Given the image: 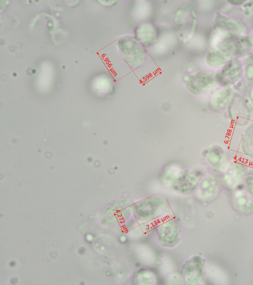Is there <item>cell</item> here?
<instances>
[{
    "instance_id": "cell-17",
    "label": "cell",
    "mask_w": 253,
    "mask_h": 285,
    "mask_svg": "<svg viewBox=\"0 0 253 285\" xmlns=\"http://www.w3.org/2000/svg\"><path fill=\"white\" fill-rule=\"evenodd\" d=\"M229 87H222L215 91L210 100V106L214 111H221L228 107L233 95Z\"/></svg>"
},
{
    "instance_id": "cell-16",
    "label": "cell",
    "mask_w": 253,
    "mask_h": 285,
    "mask_svg": "<svg viewBox=\"0 0 253 285\" xmlns=\"http://www.w3.org/2000/svg\"><path fill=\"white\" fill-rule=\"evenodd\" d=\"M134 37L144 47H150L157 41V29L153 24L143 22L135 28Z\"/></svg>"
},
{
    "instance_id": "cell-18",
    "label": "cell",
    "mask_w": 253,
    "mask_h": 285,
    "mask_svg": "<svg viewBox=\"0 0 253 285\" xmlns=\"http://www.w3.org/2000/svg\"><path fill=\"white\" fill-rule=\"evenodd\" d=\"M240 147L244 154L253 158V123L245 130L241 137Z\"/></svg>"
},
{
    "instance_id": "cell-8",
    "label": "cell",
    "mask_w": 253,
    "mask_h": 285,
    "mask_svg": "<svg viewBox=\"0 0 253 285\" xmlns=\"http://www.w3.org/2000/svg\"><path fill=\"white\" fill-rule=\"evenodd\" d=\"M204 163L212 170L223 174L227 169L230 162L224 150L216 144L205 147L202 152Z\"/></svg>"
},
{
    "instance_id": "cell-25",
    "label": "cell",
    "mask_w": 253,
    "mask_h": 285,
    "mask_svg": "<svg viewBox=\"0 0 253 285\" xmlns=\"http://www.w3.org/2000/svg\"><path fill=\"white\" fill-rule=\"evenodd\" d=\"M249 39L252 45L253 46V31L252 32Z\"/></svg>"
},
{
    "instance_id": "cell-21",
    "label": "cell",
    "mask_w": 253,
    "mask_h": 285,
    "mask_svg": "<svg viewBox=\"0 0 253 285\" xmlns=\"http://www.w3.org/2000/svg\"><path fill=\"white\" fill-rule=\"evenodd\" d=\"M243 68L247 78L249 80H253V55L247 59Z\"/></svg>"
},
{
    "instance_id": "cell-4",
    "label": "cell",
    "mask_w": 253,
    "mask_h": 285,
    "mask_svg": "<svg viewBox=\"0 0 253 285\" xmlns=\"http://www.w3.org/2000/svg\"><path fill=\"white\" fill-rule=\"evenodd\" d=\"M204 176L198 170L177 172L169 187L179 194H190L195 192Z\"/></svg>"
},
{
    "instance_id": "cell-14",
    "label": "cell",
    "mask_w": 253,
    "mask_h": 285,
    "mask_svg": "<svg viewBox=\"0 0 253 285\" xmlns=\"http://www.w3.org/2000/svg\"><path fill=\"white\" fill-rule=\"evenodd\" d=\"M214 29L231 37H241L246 32V27L237 19L218 14L213 22Z\"/></svg>"
},
{
    "instance_id": "cell-9",
    "label": "cell",
    "mask_w": 253,
    "mask_h": 285,
    "mask_svg": "<svg viewBox=\"0 0 253 285\" xmlns=\"http://www.w3.org/2000/svg\"><path fill=\"white\" fill-rule=\"evenodd\" d=\"M227 108L229 118L233 124L243 127L249 124L251 118L250 108L242 95L234 94Z\"/></svg>"
},
{
    "instance_id": "cell-22",
    "label": "cell",
    "mask_w": 253,
    "mask_h": 285,
    "mask_svg": "<svg viewBox=\"0 0 253 285\" xmlns=\"http://www.w3.org/2000/svg\"><path fill=\"white\" fill-rule=\"evenodd\" d=\"M243 186L253 198V172L247 174L243 182Z\"/></svg>"
},
{
    "instance_id": "cell-10",
    "label": "cell",
    "mask_w": 253,
    "mask_h": 285,
    "mask_svg": "<svg viewBox=\"0 0 253 285\" xmlns=\"http://www.w3.org/2000/svg\"><path fill=\"white\" fill-rule=\"evenodd\" d=\"M222 182L215 174L204 175L195 191L196 197L203 202H209L215 198L221 191Z\"/></svg>"
},
{
    "instance_id": "cell-23",
    "label": "cell",
    "mask_w": 253,
    "mask_h": 285,
    "mask_svg": "<svg viewBox=\"0 0 253 285\" xmlns=\"http://www.w3.org/2000/svg\"><path fill=\"white\" fill-rule=\"evenodd\" d=\"M229 3L234 4V5H240L243 4L244 2H246L245 0H232L228 1Z\"/></svg>"
},
{
    "instance_id": "cell-2",
    "label": "cell",
    "mask_w": 253,
    "mask_h": 285,
    "mask_svg": "<svg viewBox=\"0 0 253 285\" xmlns=\"http://www.w3.org/2000/svg\"><path fill=\"white\" fill-rule=\"evenodd\" d=\"M119 51L126 64L131 69L142 67L147 59L146 50L134 36L125 35L117 41Z\"/></svg>"
},
{
    "instance_id": "cell-1",
    "label": "cell",
    "mask_w": 253,
    "mask_h": 285,
    "mask_svg": "<svg viewBox=\"0 0 253 285\" xmlns=\"http://www.w3.org/2000/svg\"><path fill=\"white\" fill-rule=\"evenodd\" d=\"M174 21L180 40L184 44L188 43L197 26V14L193 5L188 2L179 5L175 10Z\"/></svg>"
},
{
    "instance_id": "cell-11",
    "label": "cell",
    "mask_w": 253,
    "mask_h": 285,
    "mask_svg": "<svg viewBox=\"0 0 253 285\" xmlns=\"http://www.w3.org/2000/svg\"><path fill=\"white\" fill-rule=\"evenodd\" d=\"M251 43L249 38L242 37L230 36L223 39L219 43L217 48L226 55L237 57L247 54L251 48Z\"/></svg>"
},
{
    "instance_id": "cell-6",
    "label": "cell",
    "mask_w": 253,
    "mask_h": 285,
    "mask_svg": "<svg viewBox=\"0 0 253 285\" xmlns=\"http://www.w3.org/2000/svg\"><path fill=\"white\" fill-rule=\"evenodd\" d=\"M166 207L164 199L158 196H151L133 204L132 211L136 218L150 220L158 217Z\"/></svg>"
},
{
    "instance_id": "cell-5",
    "label": "cell",
    "mask_w": 253,
    "mask_h": 285,
    "mask_svg": "<svg viewBox=\"0 0 253 285\" xmlns=\"http://www.w3.org/2000/svg\"><path fill=\"white\" fill-rule=\"evenodd\" d=\"M182 79L187 89L195 95L207 93L217 83L215 75L208 71L185 75Z\"/></svg>"
},
{
    "instance_id": "cell-3",
    "label": "cell",
    "mask_w": 253,
    "mask_h": 285,
    "mask_svg": "<svg viewBox=\"0 0 253 285\" xmlns=\"http://www.w3.org/2000/svg\"><path fill=\"white\" fill-rule=\"evenodd\" d=\"M206 274L205 259L195 255L186 259L182 265L180 277L184 284L198 285L204 280Z\"/></svg>"
},
{
    "instance_id": "cell-24",
    "label": "cell",
    "mask_w": 253,
    "mask_h": 285,
    "mask_svg": "<svg viewBox=\"0 0 253 285\" xmlns=\"http://www.w3.org/2000/svg\"><path fill=\"white\" fill-rule=\"evenodd\" d=\"M249 98L250 100L253 101V87L251 89L249 92Z\"/></svg>"
},
{
    "instance_id": "cell-20",
    "label": "cell",
    "mask_w": 253,
    "mask_h": 285,
    "mask_svg": "<svg viewBox=\"0 0 253 285\" xmlns=\"http://www.w3.org/2000/svg\"><path fill=\"white\" fill-rule=\"evenodd\" d=\"M133 281L136 285H153L156 284L157 277L152 271L142 269L135 274Z\"/></svg>"
},
{
    "instance_id": "cell-19",
    "label": "cell",
    "mask_w": 253,
    "mask_h": 285,
    "mask_svg": "<svg viewBox=\"0 0 253 285\" xmlns=\"http://www.w3.org/2000/svg\"><path fill=\"white\" fill-rule=\"evenodd\" d=\"M228 56L217 48L211 49L207 52L206 60L208 65L212 68H218L225 65Z\"/></svg>"
},
{
    "instance_id": "cell-12",
    "label": "cell",
    "mask_w": 253,
    "mask_h": 285,
    "mask_svg": "<svg viewBox=\"0 0 253 285\" xmlns=\"http://www.w3.org/2000/svg\"><path fill=\"white\" fill-rule=\"evenodd\" d=\"M248 172V166L243 162L236 161L230 163L223 173L222 183L226 188L233 190L243 184Z\"/></svg>"
},
{
    "instance_id": "cell-15",
    "label": "cell",
    "mask_w": 253,
    "mask_h": 285,
    "mask_svg": "<svg viewBox=\"0 0 253 285\" xmlns=\"http://www.w3.org/2000/svg\"><path fill=\"white\" fill-rule=\"evenodd\" d=\"M232 202L235 209L240 213L245 215L253 213V198L243 184L233 190Z\"/></svg>"
},
{
    "instance_id": "cell-13",
    "label": "cell",
    "mask_w": 253,
    "mask_h": 285,
    "mask_svg": "<svg viewBox=\"0 0 253 285\" xmlns=\"http://www.w3.org/2000/svg\"><path fill=\"white\" fill-rule=\"evenodd\" d=\"M243 71L242 62L236 58L231 59L215 75L216 83L222 87H230L237 82Z\"/></svg>"
},
{
    "instance_id": "cell-7",
    "label": "cell",
    "mask_w": 253,
    "mask_h": 285,
    "mask_svg": "<svg viewBox=\"0 0 253 285\" xmlns=\"http://www.w3.org/2000/svg\"><path fill=\"white\" fill-rule=\"evenodd\" d=\"M156 233L160 244L166 248L176 246L181 238V231L177 222L169 218L160 222L157 226Z\"/></svg>"
}]
</instances>
